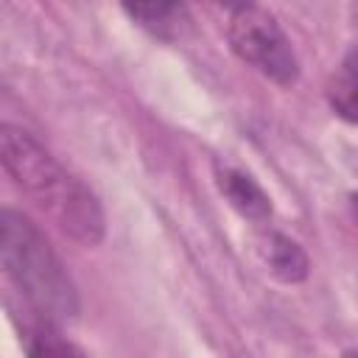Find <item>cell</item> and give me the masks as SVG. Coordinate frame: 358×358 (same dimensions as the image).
Masks as SVG:
<instances>
[{"label": "cell", "mask_w": 358, "mask_h": 358, "mask_svg": "<svg viewBox=\"0 0 358 358\" xmlns=\"http://www.w3.org/2000/svg\"><path fill=\"white\" fill-rule=\"evenodd\" d=\"M0 159L14 185L45 213L53 224L84 246H95L103 238V210L95 193L67 173L53 154L39 145L28 131L3 123Z\"/></svg>", "instance_id": "obj_1"}, {"label": "cell", "mask_w": 358, "mask_h": 358, "mask_svg": "<svg viewBox=\"0 0 358 358\" xmlns=\"http://www.w3.org/2000/svg\"><path fill=\"white\" fill-rule=\"evenodd\" d=\"M0 260L6 277L39 316L62 322L78 310L76 288L48 238L31 218L8 207L0 213Z\"/></svg>", "instance_id": "obj_2"}, {"label": "cell", "mask_w": 358, "mask_h": 358, "mask_svg": "<svg viewBox=\"0 0 358 358\" xmlns=\"http://www.w3.org/2000/svg\"><path fill=\"white\" fill-rule=\"evenodd\" d=\"M227 39H229L232 53L243 64L257 70L260 76H266L282 87L296 81V76H299L296 53L288 42L285 31L277 25V20L266 8L255 6V3L235 8L229 17Z\"/></svg>", "instance_id": "obj_3"}, {"label": "cell", "mask_w": 358, "mask_h": 358, "mask_svg": "<svg viewBox=\"0 0 358 358\" xmlns=\"http://www.w3.org/2000/svg\"><path fill=\"white\" fill-rule=\"evenodd\" d=\"M215 185L221 190V196L229 201V207L235 213H241L243 218L263 224L271 215V201L266 196V190L243 171L232 168V165H215Z\"/></svg>", "instance_id": "obj_4"}, {"label": "cell", "mask_w": 358, "mask_h": 358, "mask_svg": "<svg viewBox=\"0 0 358 358\" xmlns=\"http://www.w3.org/2000/svg\"><path fill=\"white\" fill-rule=\"evenodd\" d=\"M260 255L268 271L282 282H302L308 277V257L305 252L280 232H266L260 238Z\"/></svg>", "instance_id": "obj_5"}, {"label": "cell", "mask_w": 358, "mask_h": 358, "mask_svg": "<svg viewBox=\"0 0 358 358\" xmlns=\"http://www.w3.org/2000/svg\"><path fill=\"white\" fill-rule=\"evenodd\" d=\"M120 6L140 28L157 36H171L185 22L182 0H120Z\"/></svg>", "instance_id": "obj_6"}, {"label": "cell", "mask_w": 358, "mask_h": 358, "mask_svg": "<svg viewBox=\"0 0 358 358\" xmlns=\"http://www.w3.org/2000/svg\"><path fill=\"white\" fill-rule=\"evenodd\" d=\"M324 95L338 117L358 123V50H352L330 76Z\"/></svg>", "instance_id": "obj_7"}, {"label": "cell", "mask_w": 358, "mask_h": 358, "mask_svg": "<svg viewBox=\"0 0 358 358\" xmlns=\"http://www.w3.org/2000/svg\"><path fill=\"white\" fill-rule=\"evenodd\" d=\"M218 6H224V8H229V11H235V8H243V6H249L252 0H215Z\"/></svg>", "instance_id": "obj_8"}, {"label": "cell", "mask_w": 358, "mask_h": 358, "mask_svg": "<svg viewBox=\"0 0 358 358\" xmlns=\"http://www.w3.org/2000/svg\"><path fill=\"white\" fill-rule=\"evenodd\" d=\"M352 201H355V207H358V196H352Z\"/></svg>", "instance_id": "obj_9"}]
</instances>
